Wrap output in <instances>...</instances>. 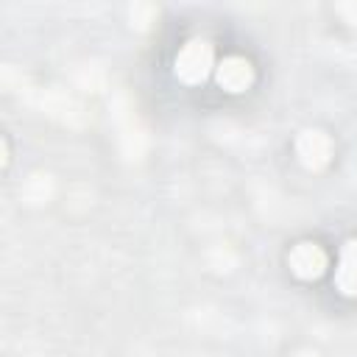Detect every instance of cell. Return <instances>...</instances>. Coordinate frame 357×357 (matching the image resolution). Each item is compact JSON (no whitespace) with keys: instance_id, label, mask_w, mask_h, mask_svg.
<instances>
[{"instance_id":"1","label":"cell","mask_w":357,"mask_h":357,"mask_svg":"<svg viewBox=\"0 0 357 357\" xmlns=\"http://www.w3.org/2000/svg\"><path fill=\"white\" fill-rule=\"evenodd\" d=\"M212 61H215L212 45L206 39H192L176 56V75L184 84H201V81H206Z\"/></svg>"},{"instance_id":"2","label":"cell","mask_w":357,"mask_h":357,"mask_svg":"<svg viewBox=\"0 0 357 357\" xmlns=\"http://www.w3.org/2000/svg\"><path fill=\"white\" fill-rule=\"evenodd\" d=\"M296 153H298V159H301L304 167L321 170L332 159V139L324 131H318V128H307L296 139Z\"/></svg>"},{"instance_id":"3","label":"cell","mask_w":357,"mask_h":357,"mask_svg":"<svg viewBox=\"0 0 357 357\" xmlns=\"http://www.w3.org/2000/svg\"><path fill=\"white\" fill-rule=\"evenodd\" d=\"M287 265L298 279H318L326 271V251L315 243H298L287 254Z\"/></svg>"},{"instance_id":"4","label":"cell","mask_w":357,"mask_h":357,"mask_svg":"<svg viewBox=\"0 0 357 357\" xmlns=\"http://www.w3.org/2000/svg\"><path fill=\"white\" fill-rule=\"evenodd\" d=\"M254 81V67L240 59V56H229L218 64V84L226 89V92H243L248 89Z\"/></svg>"},{"instance_id":"5","label":"cell","mask_w":357,"mask_h":357,"mask_svg":"<svg viewBox=\"0 0 357 357\" xmlns=\"http://www.w3.org/2000/svg\"><path fill=\"white\" fill-rule=\"evenodd\" d=\"M335 284L343 296L357 298V240H349L340 254V265L335 271Z\"/></svg>"},{"instance_id":"6","label":"cell","mask_w":357,"mask_h":357,"mask_svg":"<svg viewBox=\"0 0 357 357\" xmlns=\"http://www.w3.org/2000/svg\"><path fill=\"white\" fill-rule=\"evenodd\" d=\"M293 357H318L315 351H298V354H293Z\"/></svg>"}]
</instances>
